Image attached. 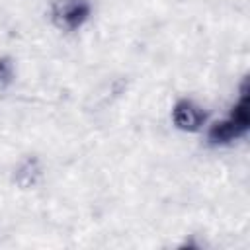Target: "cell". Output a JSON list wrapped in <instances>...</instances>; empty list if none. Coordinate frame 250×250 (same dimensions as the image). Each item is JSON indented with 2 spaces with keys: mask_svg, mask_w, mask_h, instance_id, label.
Returning a JSON list of instances; mask_svg holds the SVG:
<instances>
[{
  "mask_svg": "<svg viewBox=\"0 0 250 250\" xmlns=\"http://www.w3.org/2000/svg\"><path fill=\"white\" fill-rule=\"evenodd\" d=\"M248 125H250V113H248V92H246V82H244L240 102L232 107V111L227 119L217 121L209 129V141L215 145L230 143V141L242 137L248 131Z\"/></svg>",
  "mask_w": 250,
  "mask_h": 250,
  "instance_id": "obj_1",
  "label": "cell"
},
{
  "mask_svg": "<svg viewBox=\"0 0 250 250\" xmlns=\"http://www.w3.org/2000/svg\"><path fill=\"white\" fill-rule=\"evenodd\" d=\"M172 119H174L176 127L182 129V131H197L205 121V113L195 104H191L188 100H182L174 105Z\"/></svg>",
  "mask_w": 250,
  "mask_h": 250,
  "instance_id": "obj_3",
  "label": "cell"
},
{
  "mask_svg": "<svg viewBox=\"0 0 250 250\" xmlns=\"http://www.w3.org/2000/svg\"><path fill=\"white\" fill-rule=\"evenodd\" d=\"M90 16L88 0H57L53 6V20L61 29L74 31Z\"/></svg>",
  "mask_w": 250,
  "mask_h": 250,
  "instance_id": "obj_2",
  "label": "cell"
}]
</instances>
